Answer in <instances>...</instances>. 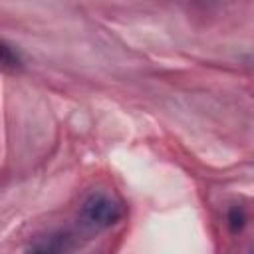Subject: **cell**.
Returning <instances> with one entry per match:
<instances>
[{
	"instance_id": "cell-1",
	"label": "cell",
	"mask_w": 254,
	"mask_h": 254,
	"mask_svg": "<svg viewBox=\"0 0 254 254\" xmlns=\"http://www.w3.org/2000/svg\"><path fill=\"white\" fill-rule=\"evenodd\" d=\"M121 214L123 212H121L119 202L113 200L111 196L103 194V192H95V194L87 196L83 206H81V218L91 228L113 226L115 222H119Z\"/></svg>"
},
{
	"instance_id": "cell-3",
	"label": "cell",
	"mask_w": 254,
	"mask_h": 254,
	"mask_svg": "<svg viewBox=\"0 0 254 254\" xmlns=\"http://www.w3.org/2000/svg\"><path fill=\"white\" fill-rule=\"evenodd\" d=\"M2 62H4L6 67H16V65H20L18 54H12V50H10L8 44H4V48H2Z\"/></svg>"
},
{
	"instance_id": "cell-2",
	"label": "cell",
	"mask_w": 254,
	"mask_h": 254,
	"mask_svg": "<svg viewBox=\"0 0 254 254\" xmlns=\"http://www.w3.org/2000/svg\"><path fill=\"white\" fill-rule=\"evenodd\" d=\"M244 222H246V216H244V210L242 208H232L230 212H228V224H230V228L236 232V230H240L242 226H244Z\"/></svg>"
}]
</instances>
